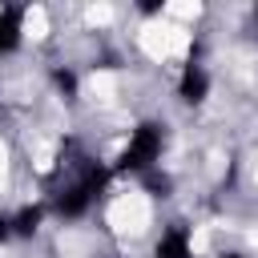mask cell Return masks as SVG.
Returning <instances> with one entry per match:
<instances>
[{"mask_svg": "<svg viewBox=\"0 0 258 258\" xmlns=\"http://www.w3.org/2000/svg\"><path fill=\"white\" fill-rule=\"evenodd\" d=\"M206 93H210V77H206V69L189 56V64H185V73H181V85H177V97H181L185 105H202Z\"/></svg>", "mask_w": 258, "mask_h": 258, "instance_id": "cell-2", "label": "cell"}, {"mask_svg": "<svg viewBox=\"0 0 258 258\" xmlns=\"http://www.w3.org/2000/svg\"><path fill=\"white\" fill-rule=\"evenodd\" d=\"M141 12H145V16H153V12H161V4H157V0H145V4H141Z\"/></svg>", "mask_w": 258, "mask_h": 258, "instance_id": "cell-8", "label": "cell"}, {"mask_svg": "<svg viewBox=\"0 0 258 258\" xmlns=\"http://www.w3.org/2000/svg\"><path fill=\"white\" fill-rule=\"evenodd\" d=\"M145 189H149L153 198H165V194H169V177L157 173V169H149V173H145Z\"/></svg>", "mask_w": 258, "mask_h": 258, "instance_id": "cell-6", "label": "cell"}, {"mask_svg": "<svg viewBox=\"0 0 258 258\" xmlns=\"http://www.w3.org/2000/svg\"><path fill=\"white\" fill-rule=\"evenodd\" d=\"M157 153H161V125L145 121V125H137V129H133L129 145L121 149L117 169H121V173H149V169H153V161H157Z\"/></svg>", "mask_w": 258, "mask_h": 258, "instance_id": "cell-1", "label": "cell"}, {"mask_svg": "<svg viewBox=\"0 0 258 258\" xmlns=\"http://www.w3.org/2000/svg\"><path fill=\"white\" fill-rule=\"evenodd\" d=\"M52 81H56V89H60L64 97H73V93H77V77H73L69 69H56V73H52Z\"/></svg>", "mask_w": 258, "mask_h": 258, "instance_id": "cell-7", "label": "cell"}, {"mask_svg": "<svg viewBox=\"0 0 258 258\" xmlns=\"http://www.w3.org/2000/svg\"><path fill=\"white\" fill-rule=\"evenodd\" d=\"M153 254H157V258H189V234H185V226H169V230L157 238Z\"/></svg>", "mask_w": 258, "mask_h": 258, "instance_id": "cell-4", "label": "cell"}, {"mask_svg": "<svg viewBox=\"0 0 258 258\" xmlns=\"http://www.w3.org/2000/svg\"><path fill=\"white\" fill-rule=\"evenodd\" d=\"M8 234H12V222H8V218H0V242H8Z\"/></svg>", "mask_w": 258, "mask_h": 258, "instance_id": "cell-9", "label": "cell"}, {"mask_svg": "<svg viewBox=\"0 0 258 258\" xmlns=\"http://www.w3.org/2000/svg\"><path fill=\"white\" fill-rule=\"evenodd\" d=\"M20 20H24V8H20V4L0 8V56L20 44Z\"/></svg>", "mask_w": 258, "mask_h": 258, "instance_id": "cell-3", "label": "cell"}, {"mask_svg": "<svg viewBox=\"0 0 258 258\" xmlns=\"http://www.w3.org/2000/svg\"><path fill=\"white\" fill-rule=\"evenodd\" d=\"M36 226H40V206H24V210L12 218V234H20V238H32Z\"/></svg>", "mask_w": 258, "mask_h": 258, "instance_id": "cell-5", "label": "cell"}, {"mask_svg": "<svg viewBox=\"0 0 258 258\" xmlns=\"http://www.w3.org/2000/svg\"><path fill=\"white\" fill-rule=\"evenodd\" d=\"M222 258H242V254H222Z\"/></svg>", "mask_w": 258, "mask_h": 258, "instance_id": "cell-10", "label": "cell"}]
</instances>
